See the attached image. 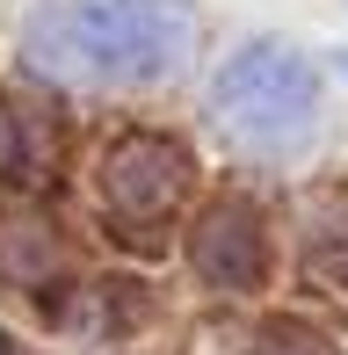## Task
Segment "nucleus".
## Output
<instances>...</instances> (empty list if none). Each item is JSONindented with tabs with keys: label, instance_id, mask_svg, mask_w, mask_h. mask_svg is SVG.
<instances>
[{
	"label": "nucleus",
	"instance_id": "1",
	"mask_svg": "<svg viewBox=\"0 0 348 355\" xmlns=\"http://www.w3.org/2000/svg\"><path fill=\"white\" fill-rule=\"evenodd\" d=\"M189 51L196 22L174 0H66L22 29V58L73 87H160Z\"/></svg>",
	"mask_w": 348,
	"mask_h": 355
},
{
	"label": "nucleus",
	"instance_id": "2",
	"mask_svg": "<svg viewBox=\"0 0 348 355\" xmlns=\"http://www.w3.org/2000/svg\"><path fill=\"white\" fill-rule=\"evenodd\" d=\"M218 131L247 153H297L320 131V66L290 44H247L211 87Z\"/></svg>",
	"mask_w": 348,
	"mask_h": 355
}]
</instances>
